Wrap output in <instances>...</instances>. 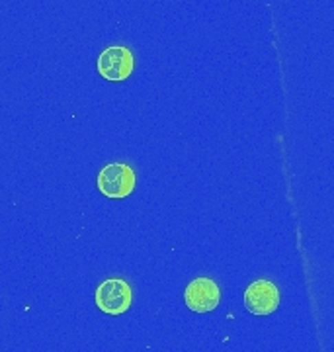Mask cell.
Listing matches in <instances>:
<instances>
[{
	"instance_id": "7a4b0ae2",
	"label": "cell",
	"mask_w": 334,
	"mask_h": 352,
	"mask_svg": "<svg viewBox=\"0 0 334 352\" xmlns=\"http://www.w3.org/2000/svg\"><path fill=\"white\" fill-rule=\"evenodd\" d=\"M135 170L125 163L106 164L98 173V190L111 200L127 198L135 190Z\"/></svg>"
},
{
	"instance_id": "5b68a950",
	"label": "cell",
	"mask_w": 334,
	"mask_h": 352,
	"mask_svg": "<svg viewBox=\"0 0 334 352\" xmlns=\"http://www.w3.org/2000/svg\"><path fill=\"white\" fill-rule=\"evenodd\" d=\"M280 305V289L270 280H256L245 289V307L254 315H272Z\"/></svg>"
},
{
	"instance_id": "6da1fadb",
	"label": "cell",
	"mask_w": 334,
	"mask_h": 352,
	"mask_svg": "<svg viewBox=\"0 0 334 352\" xmlns=\"http://www.w3.org/2000/svg\"><path fill=\"white\" fill-rule=\"evenodd\" d=\"M94 302L102 314L122 315L129 311L133 302V292L124 278H108L100 284L94 294Z\"/></svg>"
},
{
	"instance_id": "3957f363",
	"label": "cell",
	"mask_w": 334,
	"mask_h": 352,
	"mask_svg": "<svg viewBox=\"0 0 334 352\" xmlns=\"http://www.w3.org/2000/svg\"><path fill=\"white\" fill-rule=\"evenodd\" d=\"M98 73L102 78L111 80V82H122L129 78L135 67V57L129 47L124 45H111L100 53L98 57Z\"/></svg>"
},
{
	"instance_id": "277c9868",
	"label": "cell",
	"mask_w": 334,
	"mask_h": 352,
	"mask_svg": "<svg viewBox=\"0 0 334 352\" xmlns=\"http://www.w3.org/2000/svg\"><path fill=\"white\" fill-rule=\"evenodd\" d=\"M184 302L194 314H210L221 303V288L211 278H196L186 288Z\"/></svg>"
}]
</instances>
